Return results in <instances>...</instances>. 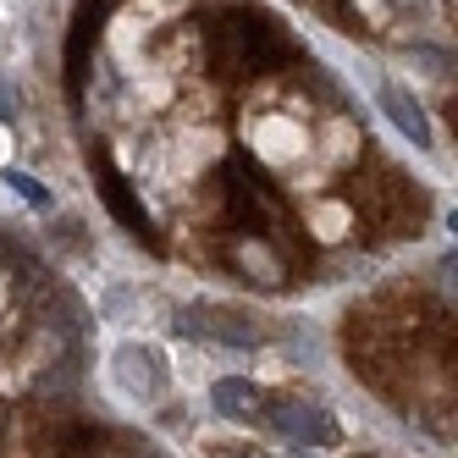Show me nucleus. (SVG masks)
Returning <instances> with one entry per match:
<instances>
[{
    "label": "nucleus",
    "instance_id": "nucleus-1",
    "mask_svg": "<svg viewBox=\"0 0 458 458\" xmlns=\"http://www.w3.org/2000/svg\"><path fill=\"white\" fill-rule=\"evenodd\" d=\"M259 425H271V431L282 442H293V447H343V420L315 398H282V403L266 398Z\"/></svg>",
    "mask_w": 458,
    "mask_h": 458
},
{
    "label": "nucleus",
    "instance_id": "nucleus-2",
    "mask_svg": "<svg viewBox=\"0 0 458 458\" xmlns=\"http://www.w3.org/2000/svg\"><path fill=\"white\" fill-rule=\"evenodd\" d=\"M111 381L133 403H155L160 392H166V365H160V353L149 343H122L116 359H111Z\"/></svg>",
    "mask_w": 458,
    "mask_h": 458
},
{
    "label": "nucleus",
    "instance_id": "nucleus-3",
    "mask_svg": "<svg viewBox=\"0 0 458 458\" xmlns=\"http://www.w3.org/2000/svg\"><path fill=\"white\" fill-rule=\"evenodd\" d=\"M376 106H381V116L398 127V133H403L414 149H431V122H425V111H420V100H414L409 89L381 83V89H376Z\"/></svg>",
    "mask_w": 458,
    "mask_h": 458
},
{
    "label": "nucleus",
    "instance_id": "nucleus-4",
    "mask_svg": "<svg viewBox=\"0 0 458 458\" xmlns=\"http://www.w3.org/2000/svg\"><path fill=\"white\" fill-rule=\"evenodd\" d=\"M210 403H216V414H226V420L259 425V414H266V392H259L249 376H221V381L210 386Z\"/></svg>",
    "mask_w": 458,
    "mask_h": 458
},
{
    "label": "nucleus",
    "instance_id": "nucleus-5",
    "mask_svg": "<svg viewBox=\"0 0 458 458\" xmlns=\"http://www.w3.org/2000/svg\"><path fill=\"white\" fill-rule=\"evenodd\" d=\"M6 182H12V188L22 193V199H28V205H50V193H45V188H39L34 177H28V172H6Z\"/></svg>",
    "mask_w": 458,
    "mask_h": 458
},
{
    "label": "nucleus",
    "instance_id": "nucleus-6",
    "mask_svg": "<svg viewBox=\"0 0 458 458\" xmlns=\"http://www.w3.org/2000/svg\"><path fill=\"white\" fill-rule=\"evenodd\" d=\"M0 122H17V100H12L6 83H0Z\"/></svg>",
    "mask_w": 458,
    "mask_h": 458
}]
</instances>
